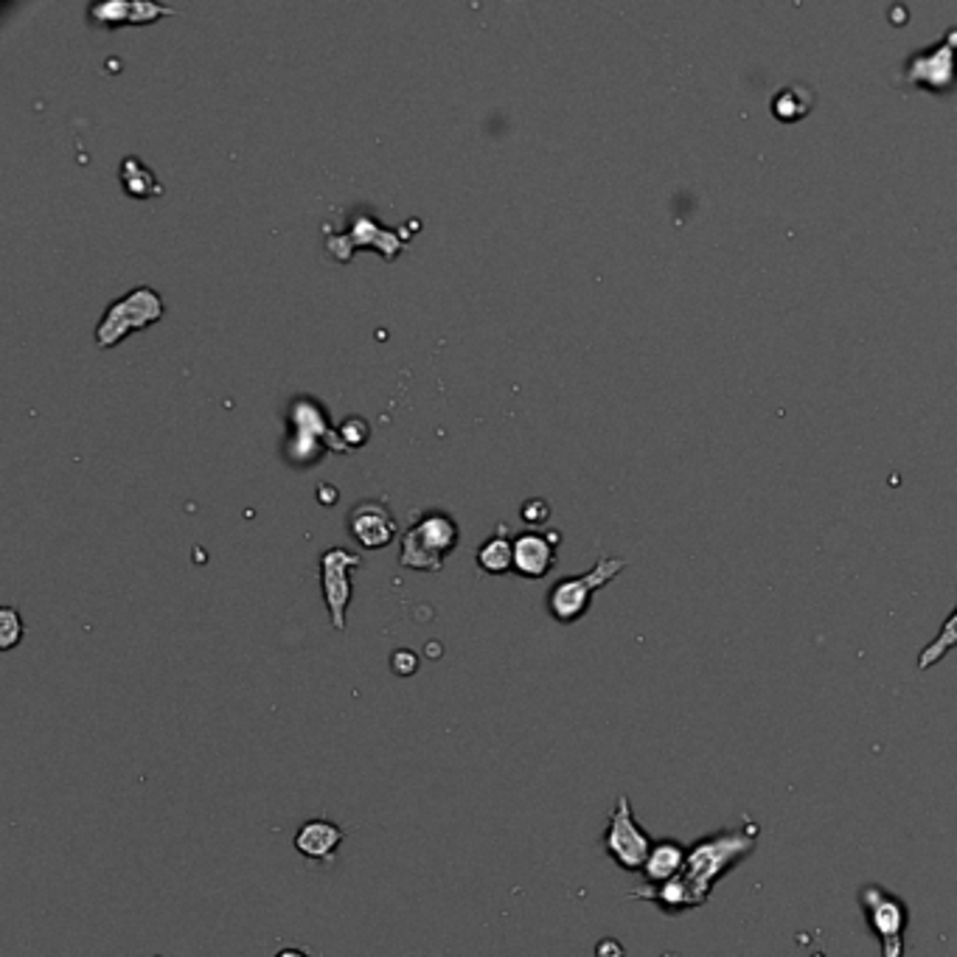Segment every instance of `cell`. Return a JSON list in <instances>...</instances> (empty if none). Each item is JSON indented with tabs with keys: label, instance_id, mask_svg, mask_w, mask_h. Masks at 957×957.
I'll return each mask as SVG.
<instances>
[{
	"label": "cell",
	"instance_id": "obj_1",
	"mask_svg": "<svg viewBox=\"0 0 957 957\" xmlns=\"http://www.w3.org/2000/svg\"><path fill=\"white\" fill-rule=\"evenodd\" d=\"M755 843H759V826H755L753 819H744L739 828L719 832L713 834V837H702L691 845L680 882L685 885L696 909L711 898L713 885H716L724 874H731L739 862L753 854Z\"/></svg>",
	"mask_w": 957,
	"mask_h": 957
},
{
	"label": "cell",
	"instance_id": "obj_2",
	"mask_svg": "<svg viewBox=\"0 0 957 957\" xmlns=\"http://www.w3.org/2000/svg\"><path fill=\"white\" fill-rule=\"evenodd\" d=\"M627 568L621 557H604L592 564L587 573L570 576V579L557 581L548 592V612H551L553 621L559 623H576L590 612L592 595L601 590V587L610 584L621 570Z\"/></svg>",
	"mask_w": 957,
	"mask_h": 957
},
{
	"label": "cell",
	"instance_id": "obj_3",
	"mask_svg": "<svg viewBox=\"0 0 957 957\" xmlns=\"http://www.w3.org/2000/svg\"><path fill=\"white\" fill-rule=\"evenodd\" d=\"M458 544V526L449 515H425L405 531L399 562L410 570L438 573Z\"/></svg>",
	"mask_w": 957,
	"mask_h": 957
},
{
	"label": "cell",
	"instance_id": "obj_4",
	"mask_svg": "<svg viewBox=\"0 0 957 957\" xmlns=\"http://www.w3.org/2000/svg\"><path fill=\"white\" fill-rule=\"evenodd\" d=\"M163 317V301L152 287H135L108 306L96 326V343L102 348L119 346L130 332H141Z\"/></svg>",
	"mask_w": 957,
	"mask_h": 957
},
{
	"label": "cell",
	"instance_id": "obj_5",
	"mask_svg": "<svg viewBox=\"0 0 957 957\" xmlns=\"http://www.w3.org/2000/svg\"><path fill=\"white\" fill-rule=\"evenodd\" d=\"M654 848V839L649 837L647 828L638 823L634 817L632 801L627 795H621L615 801L610 819H607V832H604V851L612 862H615L621 871L629 874H638L647 865L649 854Z\"/></svg>",
	"mask_w": 957,
	"mask_h": 957
},
{
	"label": "cell",
	"instance_id": "obj_6",
	"mask_svg": "<svg viewBox=\"0 0 957 957\" xmlns=\"http://www.w3.org/2000/svg\"><path fill=\"white\" fill-rule=\"evenodd\" d=\"M859 902L862 913H865L876 940H879L882 957H904V935H907L909 922L907 904L879 885L862 887Z\"/></svg>",
	"mask_w": 957,
	"mask_h": 957
},
{
	"label": "cell",
	"instance_id": "obj_7",
	"mask_svg": "<svg viewBox=\"0 0 957 957\" xmlns=\"http://www.w3.org/2000/svg\"><path fill=\"white\" fill-rule=\"evenodd\" d=\"M904 82L922 84L935 93L957 88V29H949L938 42L904 62Z\"/></svg>",
	"mask_w": 957,
	"mask_h": 957
},
{
	"label": "cell",
	"instance_id": "obj_8",
	"mask_svg": "<svg viewBox=\"0 0 957 957\" xmlns=\"http://www.w3.org/2000/svg\"><path fill=\"white\" fill-rule=\"evenodd\" d=\"M405 242H407L405 227H399V231H390V227L379 225L374 216L359 214V216H354L352 227H348V234L329 236L326 247H329V253L337 258V262H348V258H352V253L363 251V247L379 251L385 258H388V262H394V258L399 256L401 251H405Z\"/></svg>",
	"mask_w": 957,
	"mask_h": 957
},
{
	"label": "cell",
	"instance_id": "obj_9",
	"mask_svg": "<svg viewBox=\"0 0 957 957\" xmlns=\"http://www.w3.org/2000/svg\"><path fill=\"white\" fill-rule=\"evenodd\" d=\"M352 568H363V557L346 551V548H329L320 557V590H324L332 627L337 632H346V612L352 604V581H348Z\"/></svg>",
	"mask_w": 957,
	"mask_h": 957
},
{
	"label": "cell",
	"instance_id": "obj_10",
	"mask_svg": "<svg viewBox=\"0 0 957 957\" xmlns=\"http://www.w3.org/2000/svg\"><path fill=\"white\" fill-rule=\"evenodd\" d=\"M348 531H352V537L357 539L363 548L377 551V548H385V544L394 542L399 528H396V520L388 511V506L377 503V500H366V503L354 506L352 515H348Z\"/></svg>",
	"mask_w": 957,
	"mask_h": 957
},
{
	"label": "cell",
	"instance_id": "obj_11",
	"mask_svg": "<svg viewBox=\"0 0 957 957\" xmlns=\"http://www.w3.org/2000/svg\"><path fill=\"white\" fill-rule=\"evenodd\" d=\"M343 839H346V832L337 826L335 819L309 817L304 826L295 832L293 845H295V851L304 856V859L332 865V862H335V856L340 854Z\"/></svg>",
	"mask_w": 957,
	"mask_h": 957
},
{
	"label": "cell",
	"instance_id": "obj_12",
	"mask_svg": "<svg viewBox=\"0 0 957 957\" xmlns=\"http://www.w3.org/2000/svg\"><path fill=\"white\" fill-rule=\"evenodd\" d=\"M559 533H520L515 539V570L522 579H544L557 564Z\"/></svg>",
	"mask_w": 957,
	"mask_h": 957
},
{
	"label": "cell",
	"instance_id": "obj_13",
	"mask_svg": "<svg viewBox=\"0 0 957 957\" xmlns=\"http://www.w3.org/2000/svg\"><path fill=\"white\" fill-rule=\"evenodd\" d=\"M174 12H177L174 7L152 3V0H104L90 7V18L102 26H146Z\"/></svg>",
	"mask_w": 957,
	"mask_h": 957
},
{
	"label": "cell",
	"instance_id": "obj_14",
	"mask_svg": "<svg viewBox=\"0 0 957 957\" xmlns=\"http://www.w3.org/2000/svg\"><path fill=\"white\" fill-rule=\"evenodd\" d=\"M685 856L689 848L676 839H660L654 843L652 854H649L647 865H643V879L647 885H665V882L676 879L685 868Z\"/></svg>",
	"mask_w": 957,
	"mask_h": 957
},
{
	"label": "cell",
	"instance_id": "obj_15",
	"mask_svg": "<svg viewBox=\"0 0 957 957\" xmlns=\"http://www.w3.org/2000/svg\"><path fill=\"white\" fill-rule=\"evenodd\" d=\"M121 186H124V192L135 200H150V197H161L163 194V186L157 183L152 169L135 155H126L124 163H121Z\"/></svg>",
	"mask_w": 957,
	"mask_h": 957
},
{
	"label": "cell",
	"instance_id": "obj_16",
	"mask_svg": "<svg viewBox=\"0 0 957 957\" xmlns=\"http://www.w3.org/2000/svg\"><path fill=\"white\" fill-rule=\"evenodd\" d=\"M478 568L483 573L503 576L515 570V542L506 537H489L478 551Z\"/></svg>",
	"mask_w": 957,
	"mask_h": 957
},
{
	"label": "cell",
	"instance_id": "obj_17",
	"mask_svg": "<svg viewBox=\"0 0 957 957\" xmlns=\"http://www.w3.org/2000/svg\"><path fill=\"white\" fill-rule=\"evenodd\" d=\"M951 649H957V607L946 615V621L940 623V632L935 634L933 643H927L924 652L918 654V669L922 671L933 669V665H938Z\"/></svg>",
	"mask_w": 957,
	"mask_h": 957
},
{
	"label": "cell",
	"instance_id": "obj_18",
	"mask_svg": "<svg viewBox=\"0 0 957 957\" xmlns=\"http://www.w3.org/2000/svg\"><path fill=\"white\" fill-rule=\"evenodd\" d=\"M23 634L26 627L20 612L14 610V607H3V610H0V649L12 652V649L23 641Z\"/></svg>",
	"mask_w": 957,
	"mask_h": 957
},
{
	"label": "cell",
	"instance_id": "obj_19",
	"mask_svg": "<svg viewBox=\"0 0 957 957\" xmlns=\"http://www.w3.org/2000/svg\"><path fill=\"white\" fill-rule=\"evenodd\" d=\"M390 669L396 676H414L419 671V654L410 652V649H396L390 654Z\"/></svg>",
	"mask_w": 957,
	"mask_h": 957
},
{
	"label": "cell",
	"instance_id": "obj_20",
	"mask_svg": "<svg viewBox=\"0 0 957 957\" xmlns=\"http://www.w3.org/2000/svg\"><path fill=\"white\" fill-rule=\"evenodd\" d=\"M337 432H340L346 449H354L368 438V425L363 419H348V421H343V427Z\"/></svg>",
	"mask_w": 957,
	"mask_h": 957
},
{
	"label": "cell",
	"instance_id": "obj_21",
	"mask_svg": "<svg viewBox=\"0 0 957 957\" xmlns=\"http://www.w3.org/2000/svg\"><path fill=\"white\" fill-rule=\"evenodd\" d=\"M522 520L531 522V526H537V522H544L548 517H551V509H548V503L544 500H539V497H533V500H526L520 509Z\"/></svg>",
	"mask_w": 957,
	"mask_h": 957
},
{
	"label": "cell",
	"instance_id": "obj_22",
	"mask_svg": "<svg viewBox=\"0 0 957 957\" xmlns=\"http://www.w3.org/2000/svg\"><path fill=\"white\" fill-rule=\"evenodd\" d=\"M595 957H623V946L615 938H604L595 946Z\"/></svg>",
	"mask_w": 957,
	"mask_h": 957
},
{
	"label": "cell",
	"instance_id": "obj_23",
	"mask_svg": "<svg viewBox=\"0 0 957 957\" xmlns=\"http://www.w3.org/2000/svg\"><path fill=\"white\" fill-rule=\"evenodd\" d=\"M273 957H315V955H312V951H306V949H298V946H289V949L276 951Z\"/></svg>",
	"mask_w": 957,
	"mask_h": 957
},
{
	"label": "cell",
	"instance_id": "obj_24",
	"mask_svg": "<svg viewBox=\"0 0 957 957\" xmlns=\"http://www.w3.org/2000/svg\"><path fill=\"white\" fill-rule=\"evenodd\" d=\"M660 957H680V955H674V951H669V955H660Z\"/></svg>",
	"mask_w": 957,
	"mask_h": 957
}]
</instances>
